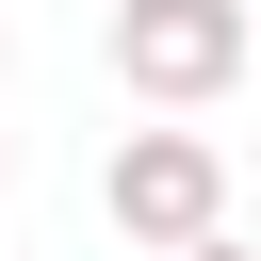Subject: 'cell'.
Returning a JSON list of instances; mask_svg holds the SVG:
<instances>
[{
  "label": "cell",
  "mask_w": 261,
  "mask_h": 261,
  "mask_svg": "<svg viewBox=\"0 0 261 261\" xmlns=\"http://www.w3.org/2000/svg\"><path fill=\"white\" fill-rule=\"evenodd\" d=\"M245 49H261L245 0H114V82H130L147 114H212V98L245 82Z\"/></svg>",
  "instance_id": "6da1fadb"
},
{
  "label": "cell",
  "mask_w": 261,
  "mask_h": 261,
  "mask_svg": "<svg viewBox=\"0 0 261 261\" xmlns=\"http://www.w3.org/2000/svg\"><path fill=\"white\" fill-rule=\"evenodd\" d=\"M98 212H114L147 261H179V245L228 228V147H212V130H130V147L98 163Z\"/></svg>",
  "instance_id": "7a4b0ae2"
},
{
  "label": "cell",
  "mask_w": 261,
  "mask_h": 261,
  "mask_svg": "<svg viewBox=\"0 0 261 261\" xmlns=\"http://www.w3.org/2000/svg\"><path fill=\"white\" fill-rule=\"evenodd\" d=\"M179 261H261V245H228V228H212V245H179Z\"/></svg>",
  "instance_id": "3957f363"
},
{
  "label": "cell",
  "mask_w": 261,
  "mask_h": 261,
  "mask_svg": "<svg viewBox=\"0 0 261 261\" xmlns=\"http://www.w3.org/2000/svg\"><path fill=\"white\" fill-rule=\"evenodd\" d=\"M0 179H16V130H0Z\"/></svg>",
  "instance_id": "277c9868"
}]
</instances>
